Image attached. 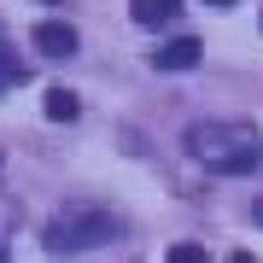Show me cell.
<instances>
[{
    "instance_id": "obj_7",
    "label": "cell",
    "mask_w": 263,
    "mask_h": 263,
    "mask_svg": "<svg viewBox=\"0 0 263 263\" xmlns=\"http://www.w3.org/2000/svg\"><path fill=\"white\" fill-rule=\"evenodd\" d=\"M47 117H76V94L53 88V94H47Z\"/></svg>"
},
{
    "instance_id": "obj_1",
    "label": "cell",
    "mask_w": 263,
    "mask_h": 263,
    "mask_svg": "<svg viewBox=\"0 0 263 263\" xmlns=\"http://www.w3.org/2000/svg\"><path fill=\"white\" fill-rule=\"evenodd\" d=\"M187 158L216 170V176H252L263 170V129L240 117H211L187 129Z\"/></svg>"
},
{
    "instance_id": "obj_5",
    "label": "cell",
    "mask_w": 263,
    "mask_h": 263,
    "mask_svg": "<svg viewBox=\"0 0 263 263\" xmlns=\"http://www.w3.org/2000/svg\"><path fill=\"white\" fill-rule=\"evenodd\" d=\"M129 6H135V24H164V18H176L181 0H129Z\"/></svg>"
},
{
    "instance_id": "obj_6",
    "label": "cell",
    "mask_w": 263,
    "mask_h": 263,
    "mask_svg": "<svg viewBox=\"0 0 263 263\" xmlns=\"http://www.w3.org/2000/svg\"><path fill=\"white\" fill-rule=\"evenodd\" d=\"M164 263H211V257H205V246L181 240V246H170V252H164Z\"/></svg>"
},
{
    "instance_id": "obj_2",
    "label": "cell",
    "mask_w": 263,
    "mask_h": 263,
    "mask_svg": "<svg viewBox=\"0 0 263 263\" xmlns=\"http://www.w3.org/2000/svg\"><path fill=\"white\" fill-rule=\"evenodd\" d=\"M117 211H105V205H94V199H70V205H59L53 216H47V240L53 252H94V246H105L117 234Z\"/></svg>"
},
{
    "instance_id": "obj_8",
    "label": "cell",
    "mask_w": 263,
    "mask_h": 263,
    "mask_svg": "<svg viewBox=\"0 0 263 263\" xmlns=\"http://www.w3.org/2000/svg\"><path fill=\"white\" fill-rule=\"evenodd\" d=\"M18 65H12V53H6V41H0V76H12Z\"/></svg>"
},
{
    "instance_id": "obj_10",
    "label": "cell",
    "mask_w": 263,
    "mask_h": 263,
    "mask_svg": "<svg viewBox=\"0 0 263 263\" xmlns=\"http://www.w3.org/2000/svg\"><path fill=\"white\" fill-rule=\"evenodd\" d=\"M211 6H234V0H211Z\"/></svg>"
},
{
    "instance_id": "obj_4",
    "label": "cell",
    "mask_w": 263,
    "mask_h": 263,
    "mask_svg": "<svg viewBox=\"0 0 263 263\" xmlns=\"http://www.w3.org/2000/svg\"><path fill=\"white\" fill-rule=\"evenodd\" d=\"M152 65H158V70H193V65H199V41H193V35L164 41V47L152 53Z\"/></svg>"
},
{
    "instance_id": "obj_11",
    "label": "cell",
    "mask_w": 263,
    "mask_h": 263,
    "mask_svg": "<svg viewBox=\"0 0 263 263\" xmlns=\"http://www.w3.org/2000/svg\"><path fill=\"white\" fill-rule=\"evenodd\" d=\"M257 222H263V199H257Z\"/></svg>"
},
{
    "instance_id": "obj_3",
    "label": "cell",
    "mask_w": 263,
    "mask_h": 263,
    "mask_svg": "<svg viewBox=\"0 0 263 263\" xmlns=\"http://www.w3.org/2000/svg\"><path fill=\"white\" fill-rule=\"evenodd\" d=\"M35 47L47 53V59H70L76 53V29L59 24V18H47V24H35Z\"/></svg>"
},
{
    "instance_id": "obj_9",
    "label": "cell",
    "mask_w": 263,
    "mask_h": 263,
    "mask_svg": "<svg viewBox=\"0 0 263 263\" xmlns=\"http://www.w3.org/2000/svg\"><path fill=\"white\" fill-rule=\"evenodd\" d=\"M228 263H257V257H252V252H234V257H228Z\"/></svg>"
}]
</instances>
